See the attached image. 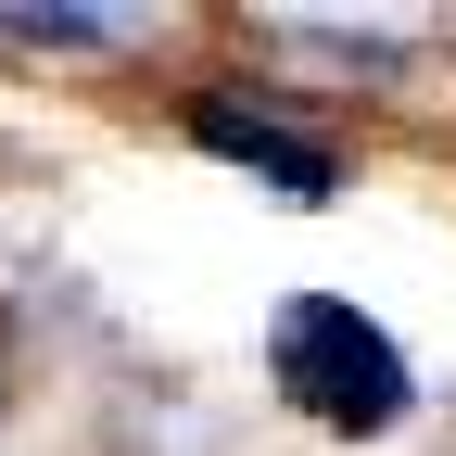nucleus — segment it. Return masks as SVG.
I'll list each match as a JSON object with an SVG mask.
<instances>
[{"label": "nucleus", "mask_w": 456, "mask_h": 456, "mask_svg": "<svg viewBox=\"0 0 456 456\" xmlns=\"http://www.w3.org/2000/svg\"><path fill=\"white\" fill-rule=\"evenodd\" d=\"M266 393L330 444H393L419 419V368L355 292H279L266 305Z\"/></svg>", "instance_id": "1"}, {"label": "nucleus", "mask_w": 456, "mask_h": 456, "mask_svg": "<svg viewBox=\"0 0 456 456\" xmlns=\"http://www.w3.org/2000/svg\"><path fill=\"white\" fill-rule=\"evenodd\" d=\"M178 127H191L216 165L266 178L279 203H330V191H342V140L305 127V114H279L266 89H191V102H178Z\"/></svg>", "instance_id": "2"}, {"label": "nucleus", "mask_w": 456, "mask_h": 456, "mask_svg": "<svg viewBox=\"0 0 456 456\" xmlns=\"http://www.w3.org/2000/svg\"><path fill=\"white\" fill-rule=\"evenodd\" d=\"M0 38H26V51H140L152 13H0Z\"/></svg>", "instance_id": "3"}]
</instances>
